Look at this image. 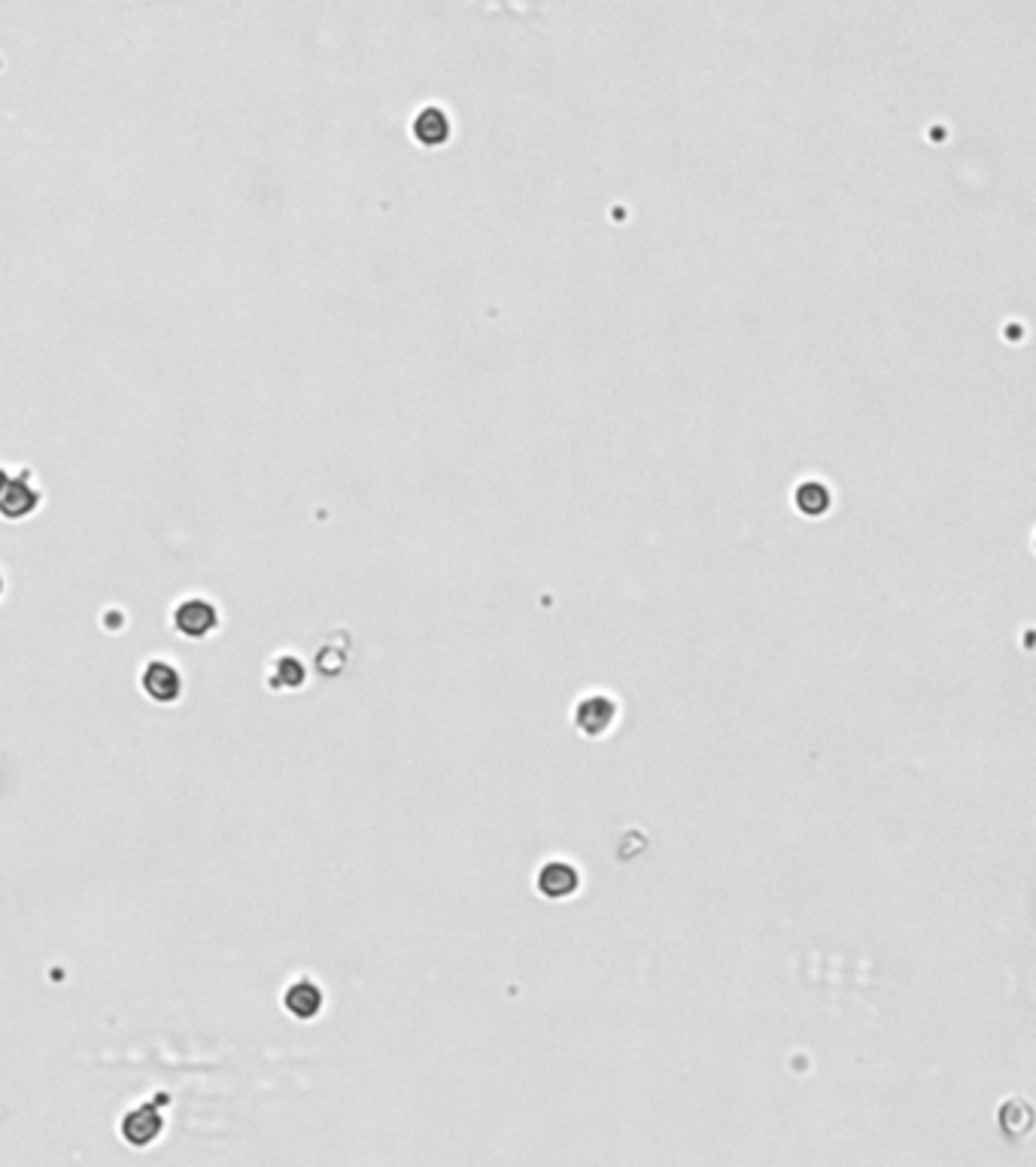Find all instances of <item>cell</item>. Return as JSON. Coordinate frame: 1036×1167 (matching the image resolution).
I'll return each mask as SVG.
<instances>
[{"instance_id":"6da1fadb","label":"cell","mask_w":1036,"mask_h":1167,"mask_svg":"<svg viewBox=\"0 0 1036 1167\" xmlns=\"http://www.w3.org/2000/svg\"><path fill=\"white\" fill-rule=\"evenodd\" d=\"M617 702L605 693H590L575 705V724L584 736H605L617 721Z\"/></svg>"},{"instance_id":"7a4b0ae2","label":"cell","mask_w":1036,"mask_h":1167,"mask_svg":"<svg viewBox=\"0 0 1036 1167\" xmlns=\"http://www.w3.org/2000/svg\"><path fill=\"white\" fill-rule=\"evenodd\" d=\"M173 623L183 635H189V639H201V635H207L220 623V615L210 603H204V599H186V603L173 612Z\"/></svg>"},{"instance_id":"3957f363","label":"cell","mask_w":1036,"mask_h":1167,"mask_svg":"<svg viewBox=\"0 0 1036 1167\" xmlns=\"http://www.w3.org/2000/svg\"><path fill=\"white\" fill-rule=\"evenodd\" d=\"M143 690H147V696H153L156 702H173L180 696V672L162 660H153L147 669H143Z\"/></svg>"},{"instance_id":"277c9868","label":"cell","mask_w":1036,"mask_h":1167,"mask_svg":"<svg viewBox=\"0 0 1036 1167\" xmlns=\"http://www.w3.org/2000/svg\"><path fill=\"white\" fill-rule=\"evenodd\" d=\"M578 881L581 878H578L575 867L565 861H553V864H545L539 873V891L550 900H562V897L578 891Z\"/></svg>"},{"instance_id":"5b68a950","label":"cell","mask_w":1036,"mask_h":1167,"mask_svg":"<svg viewBox=\"0 0 1036 1167\" xmlns=\"http://www.w3.org/2000/svg\"><path fill=\"white\" fill-rule=\"evenodd\" d=\"M37 502H40L37 489L28 486L25 481H10L4 486V492H0V514L10 517V520H19V517H28L33 508H37Z\"/></svg>"},{"instance_id":"8992f818","label":"cell","mask_w":1036,"mask_h":1167,"mask_svg":"<svg viewBox=\"0 0 1036 1167\" xmlns=\"http://www.w3.org/2000/svg\"><path fill=\"white\" fill-rule=\"evenodd\" d=\"M159 1131H162V1116L156 1110H150V1107H140V1110L128 1113L125 1122H122V1135L134 1146H147L150 1140L159 1137Z\"/></svg>"},{"instance_id":"52a82bcc","label":"cell","mask_w":1036,"mask_h":1167,"mask_svg":"<svg viewBox=\"0 0 1036 1167\" xmlns=\"http://www.w3.org/2000/svg\"><path fill=\"white\" fill-rule=\"evenodd\" d=\"M283 1004L295 1018H313L319 1009H323V992H319L313 982H295V985H290Z\"/></svg>"},{"instance_id":"ba28073f","label":"cell","mask_w":1036,"mask_h":1167,"mask_svg":"<svg viewBox=\"0 0 1036 1167\" xmlns=\"http://www.w3.org/2000/svg\"><path fill=\"white\" fill-rule=\"evenodd\" d=\"M277 679H283L286 687H298V684L304 681V669H301L298 660L283 657V660H280V676H277Z\"/></svg>"},{"instance_id":"9c48e42d","label":"cell","mask_w":1036,"mask_h":1167,"mask_svg":"<svg viewBox=\"0 0 1036 1167\" xmlns=\"http://www.w3.org/2000/svg\"><path fill=\"white\" fill-rule=\"evenodd\" d=\"M7 484H10V478H7L4 472H0V492H4V486H7Z\"/></svg>"},{"instance_id":"30bf717a","label":"cell","mask_w":1036,"mask_h":1167,"mask_svg":"<svg viewBox=\"0 0 1036 1167\" xmlns=\"http://www.w3.org/2000/svg\"><path fill=\"white\" fill-rule=\"evenodd\" d=\"M0 593H4V581H0Z\"/></svg>"}]
</instances>
